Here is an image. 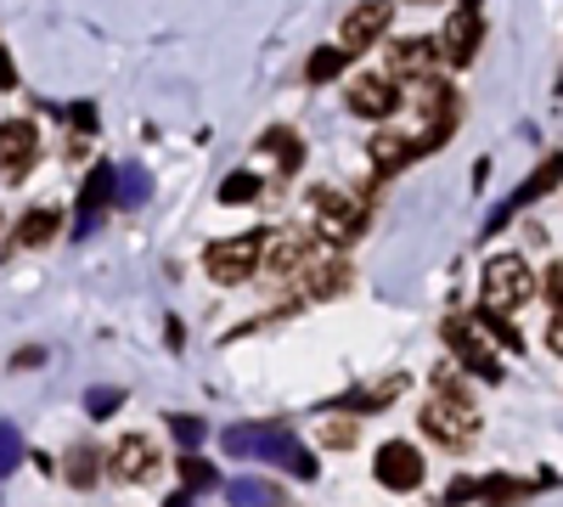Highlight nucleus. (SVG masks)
I'll return each instance as SVG.
<instances>
[{
  "instance_id": "obj_26",
  "label": "nucleus",
  "mask_w": 563,
  "mask_h": 507,
  "mask_svg": "<svg viewBox=\"0 0 563 507\" xmlns=\"http://www.w3.org/2000/svg\"><path fill=\"white\" fill-rule=\"evenodd\" d=\"M18 456H23V440L12 423H0V474H12L18 469Z\"/></svg>"
},
{
  "instance_id": "obj_21",
  "label": "nucleus",
  "mask_w": 563,
  "mask_h": 507,
  "mask_svg": "<svg viewBox=\"0 0 563 507\" xmlns=\"http://www.w3.org/2000/svg\"><path fill=\"white\" fill-rule=\"evenodd\" d=\"M344 68H350V57L339 52V45H321V52H316V57L305 63V74H310V85H327V79H339Z\"/></svg>"
},
{
  "instance_id": "obj_23",
  "label": "nucleus",
  "mask_w": 563,
  "mask_h": 507,
  "mask_svg": "<svg viewBox=\"0 0 563 507\" xmlns=\"http://www.w3.org/2000/svg\"><path fill=\"white\" fill-rule=\"evenodd\" d=\"M180 480H186V491H203V485H214V469L203 463V456L186 451V456H180ZM186 491H180V496H186Z\"/></svg>"
},
{
  "instance_id": "obj_20",
  "label": "nucleus",
  "mask_w": 563,
  "mask_h": 507,
  "mask_svg": "<svg viewBox=\"0 0 563 507\" xmlns=\"http://www.w3.org/2000/svg\"><path fill=\"white\" fill-rule=\"evenodd\" d=\"M225 496H231V507H276L282 502L271 480H231Z\"/></svg>"
},
{
  "instance_id": "obj_12",
  "label": "nucleus",
  "mask_w": 563,
  "mask_h": 507,
  "mask_svg": "<svg viewBox=\"0 0 563 507\" xmlns=\"http://www.w3.org/2000/svg\"><path fill=\"white\" fill-rule=\"evenodd\" d=\"M389 18H395V7H355V12L344 18V45H339V52H344V57L366 52L372 40H384Z\"/></svg>"
},
{
  "instance_id": "obj_7",
  "label": "nucleus",
  "mask_w": 563,
  "mask_h": 507,
  "mask_svg": "<svg viewBox=\"0 0 563 507\" xmlns=\"http://www.w3.org/2000/svg\"><path fill=\"white\" fill-rule=\"evenodd\" d=\"M158 469H164V456L147 434H124L113 445V463H108V474L124 480V485H147V480H158Z\"/></svg>"
},
{
  "instance_id": "obj_28",
  "label": "nucleus",
  "mask_w": 563,
  "mask_h": 507,
  "mask_svg": "<svg viewBox=\"0 0 563 507\" xmlns=\"http://www.w3.org/2000/svg\"><path fill=\"white\" fill-rule=\"evenodd\" d=\"M558 265H547V276H541V294H547V305H552V316H558Z\"/></svg>"
},
{
  "instance_id": "obj_9",
  "label": "nucleus",
  "mask_w": 563,
  "mask_h": 507,
  "mask_svg": "<svg viewBox=\"0 0 563 507\" xmlns=\"http://www.w3.org/2000/svg\"><path fill=\"white\" fill-rule=\"evenodd\" d=\"M34 158H40V130L29 119H7V124H0V175L18 180Z\"/></svg>"
},
{
  "instance_id": "obj_6",
  "label": "nucleus",
  "mask_w": 563,
  "mask_h": 507,
  "mask_svg": "<svg viewBox=\"0 0 563 507\" xmlns=\"http://www.w3.org/2000/svg\"><path fill=\"white\" fill-rule=\"evenodd\" d=\"M479 40H485V12H479V7H456V12H451V23H445V34H440V45H434V52H440V57H445L451 68H462V63H474Z\"/></svg>"
},
{
  "instance_id": "obj_3",
  "label": "nucleus",
  "mask_w": 563,
  "mask_h": 507,
  "mask_svg": "<svg viewBox=\"0 0 563 507\" xmlns=\"http://www.w3.org/2000/svg\"><path fill=\"white\" fill-rule=\"evenodd\" d=\"M310 214H316V238L333 249H350L366 232V203L333 187H310Z\"/></svg>"
},
{
  "instance_id": "obj_29",
  "label": "nucleus",
  "mask_w": 563,
  "mask_h": 507,
  "mask_svg": "<svg viewBox=\"0 0 563 507\" xmlns=\"http://www.w3.org/2000/svg\"><path fill=\"white\" fill-rule=\"evenodd\" d=\"M18 85V68H12V57H7V45H0V90H12Z\"/></svg>"
},
{
  "instance_id": "obj_19",
  "label": "nucleus",
  "mask_w": 563,
  "mask_h": 507,
  "mask_svg": "<svg viewBox=\"0 0 563 507\" xmlns=\"http://www.w3.org/2000/svg\"><path fill=\"white\" fill-rule=\"evenodd\" d=\"M260 153H276V164H282V169H299V164H305L299 130H288V124H271V130L260 135Z\"/></svg>"
},
{
  "instance_id": "obj_27",
  "label": "nucleus",
  "mask_w": 563,
  "mask_h": 507,
  "mask_svg": "<svg viewBox=\"0 0 563 507\" xmlns=\"http://www.w3.org/2000/svg\"><path fill=\"white\" fill-rule=\"evenodd\" d=\"M40 361H45V350H40V344H23V350L12 355V366H18V373H29V366H40Z\"/></svg>"
},
{
  "instance_id": "obj_15",
  "label": "nucleus",
  "mask_w": 563,
  "mask_h": 507,
  "mask_svg": "<svg viewBox=\"0 0 563 507\" xmlns=\"http://www.w3.org/2000/svg\"><path fill=\"white\" fill-rule=\"evenodd\" d=\"M57 225H63V209H52V203H45V209H29V214L18 220L12 249H45V243L57 238Z\"/></svg>"
},
{
  "instance_id": "obj_11",
  "label": "nucleus",
  "mask_w": 563,
  "mask_h": 507,
  "mask_svg": "<svg viewBox=\"0 0 563 507\" xmlns=\"http://www.w3.org/2000/svg\"><path fill=\"white\" fill-rule=\"evenodd\" d=\"M411 158H417V147H411V135H400V130H378L366 142V164H372V175H378V180L400 175Z\"/></svg>"
},
{
  "instance_id": "obj_25",
  "label": "nucleus",
  "mask_w": 563,
  "mask_h": 507,
  "mask_svg": "<svg viewBox=\"0 0 563 507\" xmlns=\"http://www.w3.org/2000/svg\"><path fill=\"white\" fill-rule=\"evenodd\" d=\"M355 440H361V423H355V418H339V423L321 429V445H333V451H344V445H355Z\"/></svg>"
},
{
  "instance_id": "obj_8",
  "label": "nucleus",
  "mask_w": 563,
  "mask_h": 507,
  "mask_svg": "<svg viewBox=\"0 0 563 507\" xmlns=\"http://www.w3.org/2000/svg\"><path fill=\"white\" fill-rule=\"evenodd\" d=\"M372 474H378L384 491H417L422 485V451L406 440H389L378 456H372Z\"/></svg>"
},
{
  "instance_id": "obj_30",
  "label": "nucleus",
  "mask_w": 563,
  "mask_h": 507,
  "mask_svg": "<svg viewBox=\"0 0 563 507\" xmlns=\"http://www.w3.org/2000/svg\"><path fill=\"white\" fill-rule=\"evenodd\" d=\"M68 119H74L79 130H97V108H85V102H79V108H68Z\"/></svg>"
},
{
  "instance_id": "obj_18",
  "label": "nucleus",
  "mask_w": 563,
  "mask_h": 507,
  "mask_svg": "<svg viewBox=\"0 0 563 507\" xmlns=\"http://www.w3.org/2000/svg\"><path fill=\"white\" fill-rule=\"evenodd\" d=\"M552 180H558V158L547 153V164H541V169H536V175L525 180V187H519V198H512V203H501V209L490 214V232H496V225H501V220H507L512 209H525L530 198H547V192H552Z\"/></svg>"
},
{
  "instance_id": "obj_16",
  "label": "nucleus",
  "mask_w": 563,
  "mask_h": 507,
  "mask_svg": "<svg viewBox=\"0 0 563 507\" xmlns=\"http://www.w3.org/2000/svg\"><path fill=\"white\" fill-rule=\"evenodd\" d=\"M108 198H113V164H97L90 180L79 187V225H85V232H90V220L108 209Z\"/></svg>"
},
{
  "instance_id": "obj_10",
  "label": "nucleus",
  "mask_w": 563,
  "mask_h": 507,
  "mask_svg": "<svg viewBox=\"0 0 563 507\" xmlns=\"http://www.w3.org/2000/svg\"><path fill=\"white\" fill-rule=\"evenodd\" d=\"M395 108H400V90H395L389 74H361V79L350 85V113H361V119H389Z\"/></svg>"
},
{
  "instance_id": "obj_22",
  "label": "nucleus",
  "mask_w": 563,
  "mask_h": 507,
  "mask_svg": "<svg viewBox=\"0 0 563 507\" xmlns=\"http://www.w3.org/2000/svg\"><path fill=\"white\" fill-rule=\"evenodd\" d=\"M260 187H265V180H260L254 169H238V175H225V180H220V203H254Z\"/></svg>"
},
{
  "instance_id": "obj_31",
  "label": "nucleus",
  "mask_w": 563,
  "mask_h": 507,
  "mask_svg": "<svg viewBox=\"0 0 563 507\" xmlns=\"http://www.w3.org/2000/svg\"><path fill=\"white\" fill-rule=\"evenodd\" d=\"M175 434H180V440H198L203 423H198V418H175Z\"/></svg>"
},
{
  "instance_id": "obj_13",
  "label": "nucleus",
  "mask_w": 563,
  "mask_h": 507,
  "mask_svg": "<svg viewBox=\"0 0 563 507\" xmlns=\"http://www.w3.org/2000/svg\"><path fill=\"white\" fill-rule=\"evenodd\" d=\"M440 63V52H434V40L429 34H400V40H389V74H411V79H422Z\"/></svg>"
},
{
  "instance_id": "obj_5",
  "label": "nucleus",
  "mask_w": 563,
  "mask_h": 507,
  "mask_svg": "<svg viewBox=\"0 0 563 507\" xmlns=\"http://www.w3.org/2000/svg\"><path fill=\"white\" fill-rule=\"evenodd\" d=\"M440 333H445L451 355H456V361L467 366V373H479V378H490V384L501 378V355H496V344H490V339L479 333V321H467V316H451Z\"/></svg>"
},
{
  "instance_id": "obj_14",
  "label": "nucleus",
  "mask_w": 563,
  "mask_h": 507,
  "mask_svg": "<svg viewBox=\"0 0 563 507\" xmlns=\"http://www.w3.org/2000/svg\"><path fill=\"white\" fill-rule=\"evenodd\" d=\"M299 276H305V294H310V299H339V294L350 288L355 271H350V260H321V254H316Z\"/></svg>"
},
{
  "instance_id": "obj_4",
  "label": "nucleus",
  "mask_w": 563,
  "mask_h": 507,
  "mask_svg": "<svg viewBox=\"0 0 563 507\" xmlns=\"http://www.w3.org/2000/svg\"><path fill=\"white\" fill-rule=\"evenodd\" d=\"M260 254H265V232H238V238L214 243L203 254V265H209V276L220 288H238V283H249V276H260Z\"/></svg>"
},
{
  "instance_id": "obj_2",
  "label": "nucleus",
  "mask_w": 563,
  "mask_h": 507,
  "mask_svg": "<svg viewBox=\"0 0 563 507\" xmlns=\"http://www.w3.org/2000/svg\"><path fill=\"white\" fill-rule=\"evenodd\" d=\"M479 299H485V316H507L519 310L525 299H536V271L525 254H496L485 265V283H479Z\"/></svg>"
},
{
  "instance_id": "obj_17",
  "label": "nucleus",
  "mask_w": 563,
  "mask_h": 507,
  "mask_svg": "<svg viewBox=\"0 0 563 507\" xmlns=\"http://www.w3.org/2000/svg\"><path fill=\"white\" fill-rule=\"evenodd\" d=\"M102 451L97 445H68V456H63V480L74 485V491H90V485H97L102 480Z\"/></svg>"
},
{
  "instance_id": "obj_1",
  "label": "nucleus",
  "mask_w": 563,
  "mask_h": 507,
  "mask_svg": "<svg viewBox=\"0 0 563 507\" xmlns=\"http://www.w3.org/2000/svg\"><path fill=\"white\" fill-rule=\"evenodd\" d=\"M417 423H422V434H434L440 445L462 451L467 440L479 434V406L462 395V378L456 373H434V400L417 411Z\"/></svg>"
},
{
  "instance_id": "obj_24",
  "label": "nucleus",
  "mask_w": 563,
  "mask_h": 507,
  "mask_svg": "<svg viewBox=\"0 0 563 507\" xmlns=\"http://www.w3.org/2000/svg\"><path fill=\"white\" fill-rule=\"evenodd\" d=\"M119 406H124V389H90V395H85V411H90V418H113Z\"/></svg>"
}]
</instances>
